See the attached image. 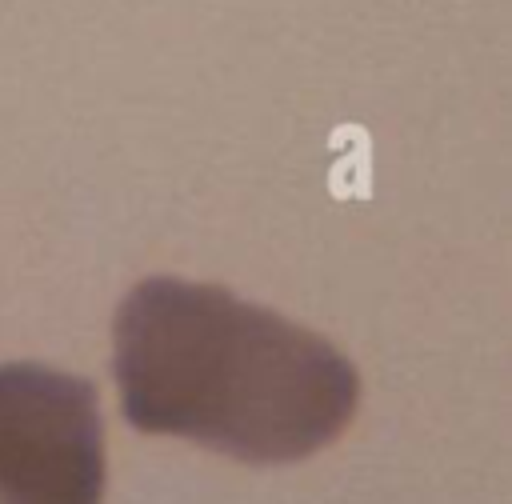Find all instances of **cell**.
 I'll use <instances>...</instances> for the list:
<instances>
[{
	"mask_svg": "<svg viewBox=\"0 0 512 504\" xmlns=\"http://www.w3.org/2000/svg\"><path fill=\"white\" fill-rule=\"evenodd\" d=\"M120 412L140 432L284 464L332 444L360 396L356 368L316 332L224 288L152 276L116 312Z\"/></svg>",
	"mask_w": 512,
	"mask_h": 504,
	"instance_id": "1",
	"label": "cell"
},
{
	"mask_svg": "<svg viewBox=\"0 0 512 504\" xmlns=\"http://www.w3.org/2000/svg\"><path fill=\"white\" fill-rule=\"evenodd\" d=\"M96 388L44 364H0V504H100Z\"/></svg>",
	"mask_w": 512,
	"mask_h": 504,
	"instance_id": "2",
	"label": "cell"
}]
</instances>
